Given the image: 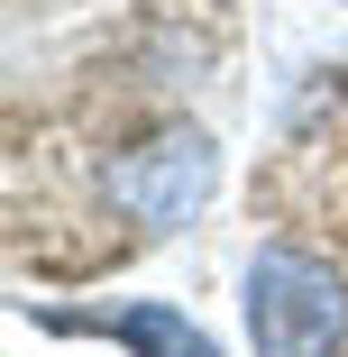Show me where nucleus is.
Segmentation results:
<instances>
[{"mask_svg": "<svg viewBox=\"0 0 348 357\" xmlns=\"http://www.w3.org/2000/svg\"><path fill=\"white\" fill-rule=\"evenodd\" d=\"M211 183H220V147H211L202 128H165V137H147V147H128V156L110 165V202H119L147 238L192 229L202 202H211Z\"/></svg>", "mask_w": 348, "mask_h": 357, "instance_id": "f03ea898", "label": "nucleus"}, {"mask_svg": "<svg viewBox=\"0 0 348 357\" xmlns=\"http://www.w3.org/2000/svg\"><path fill=\"white\" fill-rule=\"evenodd\" d=\"M239 303H248L257 357H339V339H348V284H339V266H321L303 248H257Z\"/></svg>", "mask_w": 348, "mask_h": 357, "instance_id": "f257e3e1", "label": "nucleus"}, {"mask_svg": "<svg viewBox=\"0 0 348 357\" xmlns=\"http://www.w3.org/2000/svg\"><path fill=\"white\" fill-rule=\"evenodd\" d=\"M46 330H92V339H119L128 357H220V339L183 321L174 303H119V312H46Z\"/></svg>", "mask_w": 348, "mask_h": 357, "instance_id": "7ed1b4c3", "label": "nucleus"}]
</instances>
